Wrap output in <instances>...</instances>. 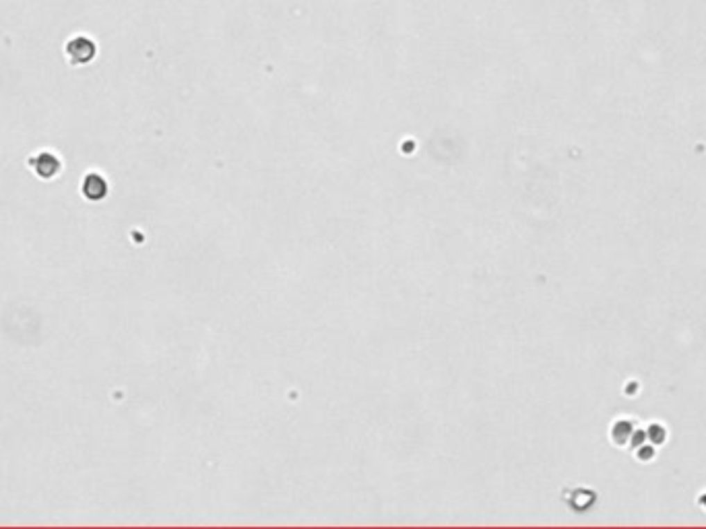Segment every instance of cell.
<instances>
[{
  "instance_id": "1",
  "label": "cell",
  "mask_w": 706,
  "mask_h": 529,
  "mask_svg": "<svg viewBox=\"0 0 706 529\" xmlns=\"http://www.w3.org/2000/svg\"><path fill=\"white\" fill-rule=\"evenodd\" d=\"M67 56L71 60V65H83V62H89L95 54V46L91 40L87 37H73L69 44H67Z\"/></svg>"
}]
</instances>
